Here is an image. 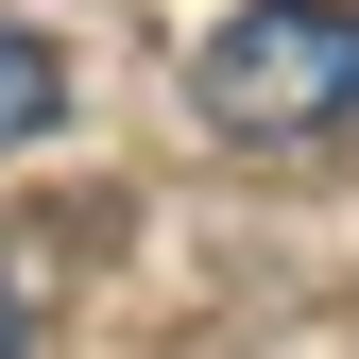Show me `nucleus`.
Masks as SVG:
<instances>
[{
  "instance_id": "nucleus-1",
  "label": "nucleus",
  "mask_w": 359,
  "mask_h": 359,
  "mask_svg": "<svg viewBox=\"0 0 359 359\" xmlns=\"http://www.w3.org/2000/svg\"><path fill=\"white\" fill-rule=\"evenodd\" d=\"M189 103L222 137L291 154V137H359V0H240L189 52Z\"/></svg>"
},
{
  "instance_id": "nucleus-2",
  "label": "nucleus",
  "mask_w": 359,
  "mask_h": 359,
  "mask_svg": "<svg viewBox=\"0 0 359 359\" xmlns=\"http://www.w3.org/2000/svg\"><path fill=\"white\" fill-rule=\"evenodd\" d=\"M52 103H69V52L0 18V154H18V137H52Z\"/></svg>"
},
{
  "instance_id": "nucleus-3",
  "label": "nucleus",
  "mask_w": 359,
  "mask_h": 359,
  "mask_svg": "<svg viewBox=\"0 0 359 359\" xmlns=\"http://www.w3.org/2000/svg\"><path fill=\"white\" fill-rule=\"evenodd\" d=\"M0 359H34V325H18V274H0Z\"/></svg>"
}]
</instances>
